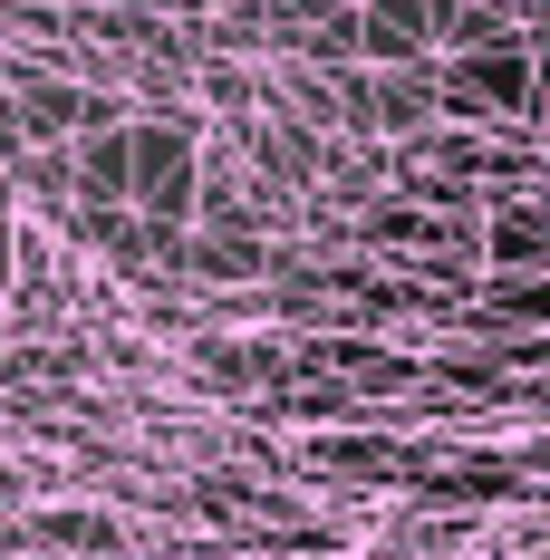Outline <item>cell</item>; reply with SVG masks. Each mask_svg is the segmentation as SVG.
Segmentation results:
<instances>
[{
  "instance_id": "6da1fadb",
  "label": "cell",
  "mask_w": 550,
  "mask_h": 560,
  "mask_svg": "<svg viewBox=\"0 0 550 560\" xmlns=\"http://www.w3.org/2000/svg\"><path fill=\"white\" fill-rule=\"evenodd\" d=\"M454 88H464L473 107H522V58H464Z\"/></svg>"
}]
</instances>
